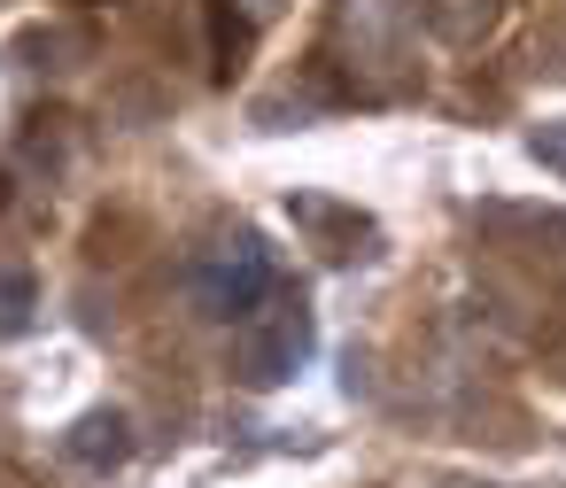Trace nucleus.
<instances>
[{"instance_id":"7ed1b4c3","label":"nucleus","mask_w":566,"mask_h":488,"mask_svg":"<svg viewBox=\"0 0 566 488\" xmlns=\"http://www.w3.org/2000/svg\"><path fill=\"white\" fill-rule=\"evenodd\" d=\"M334 47L349 71H396L403 63V9L396 0H334Z\"/></svg>"},{"instance_id":"20e7f679","label":"nucleus","mask_w":566,"mask_h":488,"mask_svg":"<svg viewBox=\"0 0 566 488\" xmlns=\"http://www.w3.org/2000/svg\"><path fill=\"white\" fill-rule=\"evenodd\" d=\"M63 457H71L78 473H117V465L133 457V418H125L117 403H102V411L71 418V434H63Z\"/></svg>"},{"instance_id":"f257e3e1","label":"nucleus","mask_w":566,"mask_h":488,"mask_svg":"<svg viewBox=\"0 0 566 488\" xmlns=\"http://www.w3.org/2000/svg\"><path fill=\"white\" fill-rule=\"evenodd\" d=\"M187 287H195V310H202V318L241 326V318H256V310L280 295V264H272V248H264L256 233H233V241L202 248V264H195Z\"/></svg>"},{"instance_id":"39448f33","label":"nucleus","mask_w":566,"mask_h":488,"mask_svg":"<svg viewBox=\"0 0 566 488\" xmlns=\"http://www.w3.org/2000/svg\"><path fill=\"white\" fill-rule=\"evenodd\" d=\"M202 17H210V71H218V78H233V71L249 63V47H256V24L233 9V0H210Z\"/></svg>"},{"instance_id":"6e6552de","label":"nucleus","mask_w":566,"mask_h":488,"mask_svg":"<svg viewBox=\"0 0 566 488\" xmlns=\"http://www.w3.org/2000/svg\"><path fill=\"white\" fill-rule=\"evenodd\" d=\"M527 148H535V156H543V163H558V171H566V125H558V132H551V125H543V132H535V140H527Z\"/></svg>"},{"instance_id":"f03ea898","label":"nucleus","mask_w":566,"mask_h":488,"mask_svg":"<svg viewBox=\"0 0 566 488\" xmlns=\"http://www.w3.org/2000/svg\"><path fill=\"white\" fill-rule=\"evenodd\" d=\"M303 357H311V310H303L295 295H272L256 318H241V349H233V364H241L249 388H280V380H295Z\"/></svg>"},{"instance_id":"0eeeda50","label":"nucleus","mask_w":566,"mask_h":488,"mask_svg":"<svg viewBox=\"0 0 566 488\" xmlns=\"http://www.w3.org/2000/svg\"><path fill=\"white\" fill-rule=\"evenodd\" d=\"M40 310V279L32 272H0V333H24Z\"/></svg>"},{"instance_id":"423d86ee","label":"nucleus","mask_w":566,"mask_h":488,"mask_svg":"<svg viewBox=\"0 0 566 488\" xmlns=\"http://www.w3.org/2000/svg\"><path fill=\"white\" fill-rule=\"evenodd\" d=\"M427 32H442L450 47H473L489 24H496V0H419Z\"/></svg>"}]
</instances>
